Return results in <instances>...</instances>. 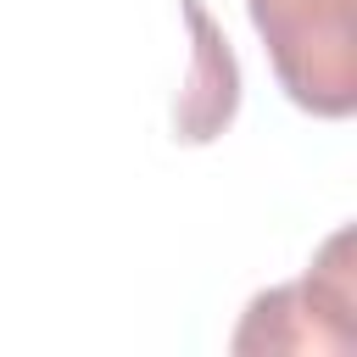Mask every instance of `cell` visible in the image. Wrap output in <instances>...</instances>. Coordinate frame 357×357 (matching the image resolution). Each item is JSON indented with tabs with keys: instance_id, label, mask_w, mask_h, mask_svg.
<instances>
[{
	"instance_id": "obj_1",
	"label": "cell",
	"mask_w": 357,
	"mask_h": 357,
	"mask_svg": "<svg viewBox=\"0 0 357 357\" xmlns=\"http://www.w3.org/2000/svg\"><path fill=\"white\" fill-rule=\"evenodd\" d=\"M251 22L296 106L318 117H346L357 106L351 0H251Z\"/></svg>"
}]
</instances>
